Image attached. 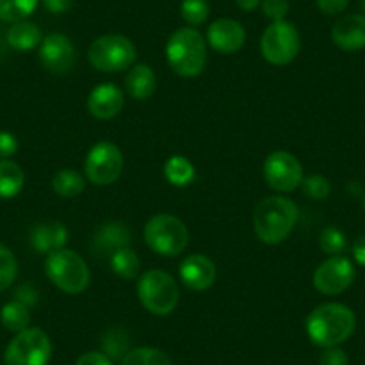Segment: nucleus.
Here are the masks:
<instances>
[{"label":"nucleus","mask_w":365,"mask_h":365,"mask_svg":"<svg viewBox=\"0 0 365 365\" xmlns=\"http://www.w3.org/2000/svg\"><path fill=\"white\" fill-rule=\"evenodd\" d=\"M290 4L289 0H262V11L272 22H279L285 20L287 13H289Z\"/></svg>","instance_id":"72a5a7b5"},{"label":"nucleus","mask_w":365,"mask_h":365,"mask_svg":"<svg viewBox=\"0 0 365 365\" xmlns=\"http://www.w3.org/2000/svg\"><path fill=\"white\" fill-rule=\"evenodd\" d=\"M319 365H349V358L346 351L340 349L339 346L326 347L319 358Z\"/></svg>","instance_id":"f704fd0d"},{"label":"nucleus","mask_w":365,"mask_h":365,"mask_svg":"<svg viewBox=\"0 0 365 365\" xmlns=\"http://www.w3.org/2000/svg\"><path fill=\"white\" fill-rule=\"evenodd\" d=\"M319 245H321L322 252H326V255H342L347 247L346 235L333 226L324 227V230L321 231V237H319Z\"/></svg>","instance_id":"2f4dec72"},{"label":"nucleus","mask_w":365,"mask_h":365,"mask_svg":"<svg viewBox=\"0 0 365 365\" xmlns=\"http://www.w3.org/2000/svg\"><path fill=\"white\" fill-rule=\"evenodd\" d=\"M6 40H8V45L13 51L27 52L36 48L43 41V34H41V29L36 24L20 20V22H15L9 27Z\"/></svg>","instance_id":"412c9836"},{"label":"nucleus","mask_w":365,"mask_h":365,"mask_svg":"<svg viewBox=\"0 0 365 365\" xmlns=\"http://www.w3.org/2000/svg\"><path fill=\"white\" fill-rule=\"evenodd\" d=\"M156 90V73L145 63L135 65L125 76V91L136 101H145Z\"/></svg>","instance_id":"aec40b11"},{"label":"nucleus","mask_w":365,"mask_h":365,"mask_svg":"<svg viewBox=\"0 0 365 365\" xmlns=\"http://www.w3.org/2000/svg\"><path fill=\"white\" fill-rule=\"evenodd\" d=\"M263 58L272 65H289L296 59L301 48V38L296 27L287 20L272 22L263 31L262 41H259Z\"/></svg>","instance_id":"1a4fd4ad"},{"label":"nucleus","mask_w":365,"mask_h":365,"mask_svg":"<svg viewBox=\"0 0 365 365\" xmlns=\"http://www.w3.org/2000/svg\"><path fill=\"white\" fill-rule=\"evenodd\" d=\"M111 270L122 279H135L140 272V258L131 247H122L110 258Z\"/></svg>","instance_id":"a878e982"},{"label":"nucleus","mask_w":365,"mask_h":365,"mask_svg":"<svg viewBox=\"0 0 365 365\" xmlns=\"http://www.w3.org/2000/svg\"><path fill=\"white\" fill-rule=\"evenodd\" d=\"M26 174L11 160H0V199H13L22 192Z\"/></svg>","instance_id":"4be33fe9"},{"label":"nucleus","mask_w":365,"mask_h":365,"mask_svg":"<svg viewBox=\"0 0 365 365\" xmlns=\"http://www.w3.org/2000/svg\"><path fill=\"white\" fill-rule=\"evenodd\" d=\"M143 238H145L147 245L158 255L178 256L188 245L190 235H188L182 220L174 215L161 213V215H154L147 220L145 227H143Z\"/></svg>","instance_id":"423d86ee"},{"label":"nucleus","mask_w":365,"mask_h":365,"mask_svg":"<svg viewBox=\"0 0 365 365\" xmlns=\"http://www.w3.org/2000/svg\"><path fill=\"white\" fill-rule=\"evenodd\" d=\"M317 6L324 15L335 16L346 11V8L349 6V0H317Z\"/></svg>","instance_id":"e433bc0d"},{"label":"nucleus","mask_w":365,"mask_h":365,"mask_svg":"<svg viewBox=\"0 0 365 365\" xmlns=\"http://www.w3.org/2000/svg\"><path fill=\"white\" fill-rule=\"evenodd\" d=\"M16 274H19V263L15 255L4 244H0V292H4L15 283Z\"/></svg>","instance_id":"c756f323"},{"label":"nucleus","mask_w":365,"mask_h":365,"mask_svg":"<svg viewBox=\"0 0 365 365\" xmlns=\"http://www.w3.org/2000/svg\"><path fill=\"white\" fill-rule=\"evenodd\" d=\"M259 4H262V0H237V6L240 9H244V11H252Z\"/></svg>","instance_id":"a19ab883"},{"label":"nucleus","mask_w":365,"mask_h":365,"mask_svg":"<svg viewBox=\"0 0 365 365\" xmlns=\"http://www.w3.org/2000/svg\"><path fill=\"white\" fill-rule=\"evenodd\" d=\"M76 365H113V361L108 354L99 353V351H90V353H84L83 356L77 358Z\"/></svg>","instance_id":"4c0bfd02"},{"label":"nucleus","mask_w":365,"mask_h":365,"mask_svg":"<svg viewBox=\"0 0 365 365\" xmlns=\"http://www.w3.org/2000/svg\"><path fill=\"white\" fill-rule=\"evenodd\" d=\"M356 328V317L349 307L340 303L319 304L307 317V333L319 347H335L346 342Z\"/></svg>","instance_id":"f257e3e1"},{"label":"nucleus","mask_w":365,"mask_h":365,"mask_svg":"<svg viewBox=\"0 0 365 365\" xmlns=\"http://www.w3.org/2000/svg\"><path fill=\"white\" fill-rule=\"evenodd\" d=\"M52 358V342L40 328L16 333L4 353L6 365H47Z\"/></svg>","instance_id":"6e6552de"},{"label":"nucleus","mask_w":365,"mask_h":365,"mask_svg":"<svg viewBox=\"0 0 365 365\" xmlns=\"http://www.w3.org/2000/svg\"><path fill=\"white\" fill-rule=\"evenodd\" d=\"M181 16L190 26H201L210 16L208 0H182Z\"/></svg>","instance_id":"7c9ffc66"},{"label":"nucleus","mask_w":365,"mask_h":365,"mask_svg":"<svg viewBox=\"0 0 365 365\" xmlns=\"http://www.w3.org/2000/svg\"><path fill=\"white\" fill-rule=\"evenodd\" d=\"M170 68L181 77H195L205 70L208 47L202 34L194 27H181L168 38L165 47Z\"/></svg>","instance_id":"7ed1b4c3"},{"label":"nucleus","mask_w":365,"mask_h":365,"mask_svg":"<svg viewBox=\"0 0 365 365\" xmlns=\"http://www.w3.org/2000/svg\"><path fill=\"white\" fill-rule=\"evenodd\" d=\"M19 150V140L8 131H0V160H8Z\"/></svg>","instance_id":"c9c22d12"},{"label":"nucleus","mask_w":365,"mask_h":365,"mask_svg":"<svg viewBox=\"0 0 365 365\" xmlns=\"http://www.w3.org/2000/svg\"><path fill=\"white\" fill-rule=\"evenodd\" d=\"M165 178L170 185L174 187H188L192 181L195 179V167L188 158L185 156H175L168 158L167 163H165Z\"/></svg>","instance_id":"5701e85b"},{"label":"nucleus","mask_w":365,"mask_h":365,"mask_svg":"<svg viewBox=\"0 0 365 365\" xmlns=\"http://www.w3.org/2000/svg\"><path fill=\"white\" fill-rule=\"evenodd\" d=\"M38 0H0V20L2 22H20L34 13Z\"/></svg>","instance_id":"bb28decb"},{"label":"nucleus","mask_w":365,"mask_h":365,"mask_svg":"<svg viewBox=\"0 0 365 365\" xmlns=\"http://www.w3.org/2000/svg\"><path fill=\"white\" fill-rule=\"evenodd\" d=\"M301 187H303L304 195L308 199H314V201H322L329 195L331 192V185H329L328 179L324 175L319 174H312L308 178H303V182H301Z\"/></svg>","instance_id":"473e14b6"},{"label":"nucleus","mask_w":365,"mask_h":365,"mask_svg":"<svg viewBox=\"0 0 365 365\" xmlns=\"http://www.w3.org/2000/svg\"><path fill=\"white\" fill-rule=\"evenodd\" d=\"M40 61L48 72L66 73L77 61V48L68 36L52 33L40 43Z\"/></svg>","instance_id":"ddd939ff"},{"label":"nucleus","mask_w":365,"mask_h":365,"mask_svg":"<svg viewBox=\"0 0 365 365\" xmlns=\"http://www.w3.org/2000/svg\"><path fill=\"white\" fill-rule=\"evenodd\" d=\"M263 175L269 187L278 192H292L303 182V167L294 154L276 150L263 163Z\"/></svg>","instance_id":"9b49d317"},{"label":"nucleus","mask_w":365,"mask_h":365,"mask_svg":"<svg viewBox=\"0 0 365 365\" xmlns=\"http://www.w3.org/2000/svg\"><path fill=\"white\" fill-rule=\"evenodd\" d=\"M0 321L4 324L6 329L13 333H20L24 329L29 328L31 322V312L29 307L22 301L15 299L11 303L4 304L2 312H0Z\"/></svg>","instance_id":"393cba45"},{"label":"nucleus","mask_w":365,"mask_h":365,"mask_svg":"<svg viewBox=\"0 0 365 365\" xmlns=\"http://www.w3.org/2000/svg\"><path fill=\"white\" fill-rule=\"evenodd\" d=\"M140 303L154 315H168L179 303V287L175 279L163 270H147L136 285Z\"/></svg>","instance_id":"39448f33"},{"label":"nucleus","mask_w":365,"mask_h":365,"mask_svg":"<svg viewBox=\"0 0 365 365\" xmlns=\"http://www.w3.org/2000/svg\"><path fill=\"white\" fill-rule=\"evenodd\" d=\"M206 41L220 54H235L245 43V29L233 19H219L212 22L206 33Z\"/></svg>","instance_id":"2eb2a0df"},{"label":"nucleus","mask_w":365,"mask_h":365,"mask_svg":"<svg viewBox=\"0 0 365 365\" xmlns=\"http://www.w3.org/2000/svg\"><path fill=\"white\" fill-rule=\"evenodd\" d=\"M297 206L289 197L272 195L256 205L252 213V227L263 244H282L297 222Z\"/></svg>","instance_id":"f03ea898"},{"label":"nucleus","mask_w":365,"mask_h":365,"mask_svg":"<svg viewBox=\"0 0 365 365\" xmlns=\"http://www.w3.org/2000/svg\"><path fill=\"white\" fill-rule=\"evenodd\" d=\"M122 365H172L167 353L156 347H136L122 360Z\"/></svg>","instance_id":"cd10ccee"},{"label":"nucleus","mask_w":365,"mask_h":365,"mask_svg":"<svg viewBox=\"0 0 365 365\" xmlns=\"http://www.w3.org/2000/svg\"><path fill=\"white\" fill-rule=\"evenodd\" d=\"M88 59L101 72H122L136 61V47L122 34H104L90 45Z\"/></svg>","instance_id":"0eeeda50"},{"label":"nucleus","mask_w":365,"mask_h":365,"mask_svg":"<svg viewBox=\"0 0 365 365\" xmlns=\"http://www.w3.org/2000/svg\"><path fill=\"white\" fill-rule=\"evenodd\" d=\"M133 240V233L125 224L106 222L99 226L91 237L90 251L96 258H111L118 249L129 247Z\"/></svg>","instance_id":"4468645a"},{"label":"nucleus","mask_w":365,"mask_h":365,"mask_svg":"<svg viewBox=\"0 0 365 365\" xmlns=\"http://www.w3.org/2000/svg\"><path fill=\"white\" fill-rule=\"evenodd\" d=\"M41 2H43L47 11L54 13V15H61V13H66L72 9L76 0H41Z\"/></svg>","instance_id":"58836bf2"},{"label":"nucleus","mask_w":365,"mask_h":365,"mask_svg":"<svg viewBox=\"0 0 365 365\" xmlns=\"http://www.w3.org/2000/svg\"><path fill=\"white\" fill-rule=\"evenodd\" d=\"M68 240V230L61 222H41L31 231V244L38 252L51 255L65 247Z\"/></svg>","instance_id":"6ab92c4d"},{"label":"nucleus","mask_w":365,"mask_h":365,"mask_svg":"<svg viewBox=\"0 0 365 365\" xmlns=\"http://www.w3.org/2000/svg\"><path fill=\"white\" fill-rule=\"evenodd\" d=\"M125 104L124 91L115 84H99L88 96V111L99 120H111L122 111Z\"/></svg>","instance_id":"dca6fc26"},{"label":"nucleus","mask_w":365,"mask_h":365,"mask_svg":"<svg viewBox=\"0 0 365 365\" xmlns=\"http://www.w3.org/2000/svg\"><path fill=\"white\" fill-rule=\"evenodd\" d=\"M124 168V156L111 142H99L91 147L84 160V174L97 187H106L117 181Z\"/></svg>","instance_id":"9d476101"},{"label":"nucleus","mask_w":365,"mask_h":365,"mask_svg":"<svg viewBox=\"0 0 365 365\" xmlns=\"http://www.w3.org/2000/svg\"><path fill=\"white\" fill-rule=\"evenodd\" d=\"M331 40L346 52L365 48V15H346L336 20L331 29Z\"/></svg>","instance_id":"a211bd4d"},{"label":"nucleus","mask_w":365,"mask_h":365,"mask_svg":"<svg viewBox=\"0 0 365 365\" xmlns=\"http://www.w3.org/2000/svg\"><path fill=\"white\" fill-rule=\"evenodd\" d=\"M84 178L72 168H61L52 178V190L59 197H77L84 190Z\"/></svg>","instance_id":"b1692460"},{"label":"nucleus","mask_w":365,"mask_h":365,"mask_svg":"<svg viewBox=\"0 0 365 365\" xmlns=\"http://www.w3.org/2000/svg\"><path fill=\"white\" fill-rule=\"evenodd\" d=\"M129 336L124 329H110V331L104 335L103 339V347L104 354H108L110 358H122L129 353Z\"/></svg>","instance_id":"c85d7f7f"},{"label":"nucleus","mask_w":365,"mask_h":365,"mask_svg":"<svg viewBox=\"0 0 365 365\" xmlns=\"http://www.w3.org/2000/svg\"><path fill=\"white\" fill-rule=\"evenodd\" d=\"M364 210H365V194H364Z\"/></svg>","instance_id":"37998d69"},{"label":"nucleus","mask_w":365,"mask_h":365,"mask_svg":"<svg viewBox=\"0 0 365 365\" xmlns=\"http://www.w3.org/2000/svg\"><path fill=\"white\" fill-rule=\"evenodd\" d=\"M360 6H361V9L365 11V0H360Z\"/></svg>","instance_id":"79ce46f5"},{"label":"nucleus","mask_w":365,"mask_h":365,"mask_svg":"<svg viewBox=\"0 0 365 365\" xmlns=\"http://www.w3.org/2000/svg\"><path fill=\"white\" fill-rule=\"evenodd\" d=\"M354 267L349 258L342 255L329 256L314 272V287L324 296H339L346 292L354 282Z\"/></svg>","instance_id":"f8f14e48"},{"label":"nucleus","mask_w":365,"mask_h":365,"mask_svg":"<svg viewBox=\"0 0 365 365\" xmlns=\"http://www.w3.org/2000/svg\"><path fill=\"white\" fill-rule=\"evenodd\" d=\"M353 256H354V259H356V262L360 263L361 267H365V235L358 237L356 242H354Z\"/></svg>","instance_id":"ea45409f"},{"label":"nucleus","mask_w":365,"mask_h":365,"mask_svg":"<svg viewBox=\"0 0 365 365\" xmlns=\"http://www.w3.org/2000/svg\"><path fill=\"white\" fill-rule=\"evenodd\" d=\"M179 276L188 289L206 290L215 282V263L205 255H190L182 259L181 267H179Z\"/></svg>","instance_id":"f3484780"},{"label":"nucleus","mask_w":365,"mask_h":365,"mask_svg":"<svg viewBox=\"0 0 365 365\" xmlns=\"http://www.w3.org/2000/svg\"><path fill=\"white\" fill-rule=\"evenodd\" d=\"M45 272L59 290L72 296H77L90 285V269L83 256H79L72 249L63 247L47 255Z\"/></svg>","instance_id":"20e7f679"}]
</instances>
